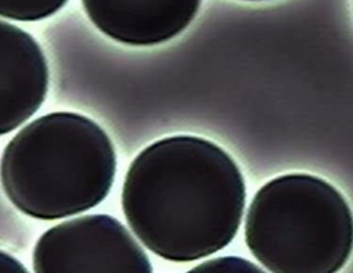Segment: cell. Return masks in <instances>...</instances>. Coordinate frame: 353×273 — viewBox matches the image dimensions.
I'll use <instances>...</instances> for the list:
<instances>
[{
    "label": "cell",
    "instance_id": "obj_1",
    "mask_svg": "<svg viewBox=\"0 0 353 273\" xmlns=\"http://www.w3.org/2000/svg\"><path fill=\"white\" fill-rule=\"evenodd\" d=\"M243 174L221 146L196 136H170L132 162L122 208L134 235L170 262H193L226 247L241 228Z\"/></svg>",
    "mask_w": 353,
    "mask_h": 273
},
{
    "label": "cell",
    "instance_id": "obj_2",
    "mask_svg": "<svg viewBox=\"0 0 353 273\" xmlns=\"http://www.w3.org/2000/svg\"><path fill=\"white\" fill-rule=\"evenodd\" d=\"M117 158L106 132L79 113L53 112L6 145L2 185L9 201L39 221L83 213L106 199Z\"/></svg>",
    "mask_w": 353,
    "mask_h": 273
},
{
    "label": "cell",
    "instance_id": "obj_3",
    "mask_svg": "<svg viewBox=\"0 0 353 273\" xmlns=\"http://www.w3.org/2000/svg\"><path fill=\"white\" fill-rule=\"evenodd\" d=\"M245 241L274 273H333L353 250V214L342 193L306 173L263 185L249 206Z\"/></svg>",
    "mask_w": 353,
    "mask_h": 273
},
{
    "label": "cell",
    "instance_id": "obj_4",
    "mask_svg": "<svg viewBox=\"0 0 353 273\" xmlns=\"http://www.w3.org/2000/svg\"><path fill=\"white\" fill-rule=\"evenodd\" d=\"M39 273H150L152 263L130 232L109 214L59 223L33 250Z\"/></svg>",
    "mask_w": 353,
    "mask_h": 273
},
{
    "label": "cell",
    "instance_id": "obj_5",
    "mask_svg": "<svg viewBox=\"0 0 353 273\" xmlns=\"http://www.w3.org/2000/svg\"><path fill=\"white\" fill-rule=\"evenodd\" d=\"M90 22L113 41L148 48L181 34L202 0H82Z\"/></svg>",
    "mask_w": 353,
    "mask_h": 273
},
{
    "label": "cell",
    "instance_id": "obj_6",
    "mask_svg": "<svg viewBox=\"0 0 353 273\" xmlns=\"http://www.w3.org/2000/svg\"><path fill=\"white\" fill-rule=\"evenodd\" d=\"M0 133L23 125L46 99L49 66L33 36L9 22L0 23Z\"/></svg>",
    "mask_w": 353,
    "mask_h": 273
},
{
    "label": "cell",
    "instance_id": "obj_7",
    "mask_svg": "<svg viewBox=\"0 0 353 273\" xmlns=\"http://www.w3.org/2000/svg\"><path fill=\"white\" fill-rule=\"evenodd\" d=\"M69 0H0V14L16 22H37L61 10Z\"/></svg>",
    "mask_w": 353,
    "mask_h": 273
},
{
    "label": "cell",
    "instance_id": "obj_8",
    "mask_svg": "<svg viewBox=\"0 0 353 273\" xmlns=\"http://www.w3.org/2000/svg\"><path fill=\"white\" fill-rule=\"evenodd\" d=\"M192 272H261V267L242 258H216L196 266Z\"/></svg>",
    "mask_w": 353,
    "mask_h": 273
},
{
    "label": "cell",
    "instance_id": "obj_9",
    "mask_svg": "<svg viewBox=\"0 0 353 273\" xmlns=\"http://www.w3.org/2000/svg\"><path fill=\"white\" fill-rule=\"evenodd\" d=\"M245 2H265V0H245Z\"/></svg>",
    "mask_w": 353,
    "mask_h": 273
}]
</instances>
